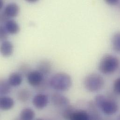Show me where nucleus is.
<instances>
[{
	"label": "nucleus",
	"mask_w": 120,
	"mask_h": 120,
	"mask_svg": "<svg viewBox=\"0 0 120 120\" xmlns=\"http://www.w3.org/2000/svg\"><path fill=\"white\" fill-rule=\"evenodd\" d=\"M49 103V97L45 94H39L36 95L32 99V104L37 109L41 110L48 105Z\"/></svg>",
	"instance_id": "7"
},
{
	"label": "nucleus",
	"mask_w": 120,
	"mask_h": 120,
	"mask_svg": "<svg viewBox=\"0 0 120 120\" xmlns=\"http://www.w3.org/2000/svg\"><path fill=\"white\" fill-rule=\"evenodd\" d=\"M3 0H0V8H2L3 6Z\"/></svg>",
	"instance_id": "25"
},
{
	"label": "nucleus",
	"mask_w": 120,
	"mask_h": 120,
	"mask_svg": "<svg viewBox=\"0 0 120 120\" xmlns=\"http://www.w3.org/2000/svg\"><path fill=\"white\" fill-rule=\"evenodd\" d=\"M75 109V108L71 105H69L68 107L64 109L62 113V116L66 120H70L71 116L73 111Z\"/></svg>",
	"instance_id": "20"
},
{
	"label": "nucleus",
	"mask_w": 120,
	"mask_h": 120,
	"mask_svg": "<svg viewBox=\"0 0 120 120\" xmlns=\"http://www.w3.org/2000/svg\"><path fill=\"white\" fill-rule=\"evenodd\" d=\"M45 75L38 70L29 72L27 74V79L28 83L31 86L37 87L44 82Z\"/></svg>",
	"instance_id": "5"
},
{
	"label": "nucleus",
	"mask_w": 120,
	"mask_h": 120,
	"mask_svg": "<svg viewBox=\"0 0 120 120\" xmlns=\"http://www.w3.org/2000/svg\"><path fill=\"white\" fill-rule=\"evenodd\" d=\"M111 45L113 50L120 54V31L113 35L111 39Z\"/></svg>",
	"instance_id": "18"
},
{
	"label": "nucleus",
	"mask_w": 120,
	"mask_h": 120,
	"mask_svg": "<svg viewBox=\"0 0 120 120\" xmlns=\"http://www.w3.org/2000/svg\"><path fill=\"white\" fill-rule=\"evenodd\" d=\"M119 59L111 54H106L100 61L99 71L104 75H110L115 73L120 66Z\"/></svg>",
	"instance_id": "3"
},
{
	"label": "nucleus",
	"mask_w": 120,
	"mask_h": 120,
	"mask_svg": "<svg viewBox=\"0 0 120 120\" xmlns=\"http://www.w3.org/2000/svg\"><path fill=\"white\" fill-rule=\"evenodd\" d=\"M15 105L14 100L7 96H1L0 98V108L2 110L8 111L12 109Z\"/></svg>",
	"instance_id": "11"
},
{
	"label": "nucleus",
	"mask_w": 120,
	"mask_h": 120,
	"mask_svg": "<svg viewBox=\"0 0 120 120\" xmlns=\"http://www.w3.org/2000/svg\"><path fill=\"white\" fill-rule=\"evenodd\" d=\"M31 96V93L27 89H20L17 94V97L19 101L22 102L27 101Z\"/></svg>",
	"instance_id": "19"
},
{
	"label": "nucleus",
	"mask_w": 120,
	"mask_h": 120,
	"mask_svg": "<svg viewBox=\"0 0 120 120\" xmlns=\"http://www.w3.org/2000/svg\"><path fill=\"white\" fill-rule=\"evenodd\" d=\"M94 102L98 109L107 116L114 115L118 111L119 107L116 102L104 95H97Z\"/></svg>",
	"instance_id": "1"
},
{
	"label": "nucleus",
	"mask_w": 120,
	"mask_h": 120,
	"mask_svg": "<svg viewBox=\"0 0 120 120\" xmlns=\"http://www.w3.org/2000/svg\"><path fill=\"white\" fill-rule=\"evenodd\" d=\"M2 12L10 19L17 16L20 12V8L15 3H10L6 5Z\"/></svg>",
	"instance_id": "8"
},
{
	"label": "nucleus",
	"mask_w": 120,
	"mask_h": 120,
	"mask_svg": "<svg viewBox=\"0 0 120 120\" xmlns=\"http://www.w3.org/2000/svg\"><path fill=\"white\" fill-rule=\"evenodd\" d=\"M113 88L114 92L116 94L120 95V77L114 81Z\"/></svg>",
	"instance_id": "21"
},
{
	"label": "nucleus",
	"mask_w": 120,
	"mask_h": 120,
	"mask_svg": "<svg viewBox=\"0 0 120 120\" xmlns=\"http://www.w3.org/2000/svg\"><path fill=\"white\" fill-rule=\"evenodd\" d=\"M11 86L8 79H1L0 81V94L1 96L6 95L9 94L11 90Z\"/></svg>",
	"instance_id": "17"
},
{
	"label": "nucleus",
	"mask_w": 120,
	"mask_h": 120,
	"mask_svg": "<svg viewBox=\"0 0 120 120\" xmlns=\"http://www.w3.org/2000/svg\"><path fill=\"white\" fill-rule=\"evenodd\" d=\"M35 116V111L30 108L23 109L20 114V118L21 120H33Z\"/></svg>",
	"instance_id": "16"
},
{
	"label": "nucleus",
	"mask_w": 120,
	"mask_h": 120,
	"mask_svg": "<svg viewBox=\"0 0 120 120\" xmlns=\"http://www.w3.org/2000/svg\"><path fill=\"white\" fill-rule=\"evenodd\" d=\"M105 2L110 6H116L120 2V0H104Z\"/></svg>",
	"instance_id": "23"
},
{
	"label": "nucleus",
	"mask_w": 120,
	"mask_h": 120,
	"mask_svg": "<svg viewBox=\"0 0 120 120\" xmlns=\"http://www.w3.org/2000/svg\"><path fill=\"white\" fill-rule=\"evenodd\" d=\"M51 87L59 92H65L69 90L72 85L71 77L68 73L60 72L52 76L49 81Z\"/></svg>",
	"instance_id": "2"
},
{
	"label": "nucleus",
	"mask_w": 120,
	"mask_h": 120,
	"mask_svg": "<svg viewBox=\"0 0 120 120\" xmlns=\"http://www.w3.org/2000/svg\"><path fill=\"white\" fill-rule=\"evenodd\" d=\"M51 100L53 105L59 109H65L70 105L69 99L65 96L60 93H54L51 97Z\"/></svg>",
	"instance_id": "6"
},
{
	"label": "nucleus",
	"mask_w": 120,
	"mask_h": 120,
	"mask_svg": "<svg viewBox=\"0 0 120 120\" xmlns=\"http://www.w3.org/2000/svg\"><path fill=\"white\" fill-rule=\"evenodd\" d=\"M90 116L87 111L81 109H75L71 114L70 120H90Z\"/></svg>",
	"instance_id": "12"
},
{
	"label": "nucleus",
	"mask_w": 120,
	"mask_h": 120,
	"mask_svg": "<svg viewBox=\"0 0 120 120\" xmlns=\"http://www.w3.org/2000/svg\"><path fill=\"white\" fill-rule=\"evenodd\" d=\"M8 34V33L7 31L4 26L3 25H1L0 27V39L1 42L6 40Z\"/></svg>",
	"instance_id": "22"
},
{
	"label": "nucleus",
	"mask_w": 120,
	"mask_h": 120,
	"mask_svg": "<svg viewBox=\"0 0 120 120\" xmlns=\"http://www.w3.org/2000/svg\"><path fill=\"white\" fill-rule=\"evenodd\" d=\"M0 51L1 54L4 57H9L11 56L14 52V46L13 44L8 40H4L1 42Z\"/></svg>",
	"instance_id": "9"
},
{
	"label": "nucleus",
	"mask_w": 120,
	"mask_h": 120,
	"mask_svg": "<svg viewBox=\"0 0 120 120\" xmlns=\"http://www.w3.org/2000/svg\"><path fill=\"white\" fill-rule=\"evenodd\" d=\"M52 68V64L50 61L48 60H43L38 64V70L45 76L48 75L50 73Z\"/></svg>",
	"instance_id": "14"
},
{
	"label": "nucleus",
	"mask_w": 120,
	"mask_h": 120,
	"mask_svg": "<svg viewBox=\"0 0 120 120\" xmlns=\"http://www.w3.org/2000/svg\"><path fill=\"white\" fill-rule=\"evenodd\" d=\"M9 84L13 87H17L21 85L23 81L22 75L18 72L11 73L8 79Z\"/></svg>",
	"instance_id": "13"
},
{
	"label": "nucleus",
	"mask_w": 120,
	"mask_h": 120,
	"mask_svg": "<svg viewBox=\"0 0 120 120\" xmlns=\"http://www.w3.org/2000/svg\"><path fill=\"white\" fill-rule=\"evenodd\" d=\"M105 85L103 77L97 73H91L86 75L83 81V85L87 91L97 92L101 90Z\"/></svg>",
	"instance_id": "4"
},
{
	"label": "nucleus",
	"mask_w": 120,
	"mask_h": 120,
	"mask_svg": "<svg viewBox=\"0 0 120 120\" xmlns=\"http://www.w3.org/2000/svg\"><path fill=\"white\" fill-rule=\"evenodd\" d=\"M25 0L30 3H35L39 0Z\"/></svg>",
	"instance_id": "24"
},
{
	"label": "nucleus",
	"mask_w": 120,
	"mask_h": 120,
	"mask_svg": "<svg viewBox=\"0 0 120 120\" xmlns=\"http://www.w3.org/2000/svg\"><path fill=\"white\" fill-rule=\"evenodd\" d=\"M3 26L8 33L11 35L17 34L20 30V26L17 22L12 19H9L6 22Z\"/></svg>",
	"instance_id": "10"
},
{
	"label": "nucleus",
	"mask_w": 120,
	"mask_h": 120,
	"mask_svg": "<svg viewBox=\"0 0 120 120\" xmlns=\"http://www.w3.org/2000/svg\"><path fill=\"white\" fill-rule=\"evenodd\" d=\"M97 107L94 102H90L88 104V114L91 120L100 119V115L97 110Z\"/></svg>",
	"instance_id": "15"
}]
</instances>
